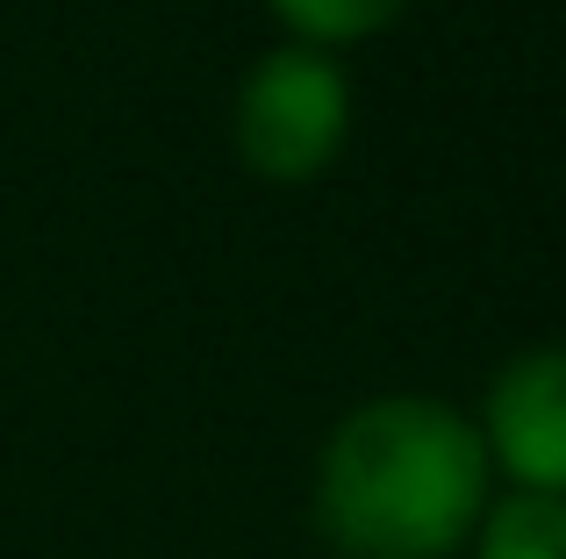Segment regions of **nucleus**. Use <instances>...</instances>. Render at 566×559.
I'll use <instances>...</instances> for the list:
<instances>
[{
	"instance_id": "nucleus-1",
	"label": "nucleus",
	"mask_w": 566,
	"mask_h": 559,
	"mask_svg": "<svg viewBox=\"0 0 566 559\" xmlns=\"http://www.w3.org/2000/svg\"><path fill=\"white\" fill-rule=\"evenodd\" d=\"M488 445L438 394L352 409L316 460V531L345 559H444L488 509Z\"/></svg>"
},
{
	"instance_id": "nucleus-2",
	"label": "nucleus",
	"mask_w": 566,
	"mask_h": 559,
	"mask_svg": "<svg viewBox=\"0 0 566 559\" xmlns=\"http://www.w3.org/2000/svg\"><path fill=\"white\" fill-rule=\"evenodd\" d=\"M352 129V86L331 51L280 43L237 86V151L259 180L302 187L345 151Z\"/></svg>"
},
{
	"instance_id": "nucleus-3",
	"label": "nucleus",
	"mask_w": 566,
	"mask_h": 559,
	"mask_svg": "<svg viewBox=\"0 0 566 559\" xmlns=\"http://www.w3.org/2000/svg\"><path fill=\"white\" fill-rule=\"evenodd\" d=\"M473 431L488 445V466H502L524 495H566V345L516 351L495 373Z\"/></svg>"
},
{
	"instance_id": "nucleus-4",
	"label": "nucleus",
	"mask_w": 566,
	"mask_h": 559,
	"mask_svg": "<svg viewBox=\"0 0 566 559\" xmlns=\"http://www.w3.org/2000/svg\"><path fill=\"white\" fill-rule=\"evenodd\" d=\"M473 559H566V495H502L473 524Z\"/></svg>"
},
{
	"instance_id": "nucleus-5",
	"label": "nucleus",
	"mask_w": 566,
	"mask_h": 559,
	"mask_svg": "<svg viewBox=\"0 0 566 559\" xmlns=\"http://www.w3.org/2000/svg\"><path fill=\"white\" fill-rule=\"evenodd\" d=\"M265 8H273L308 51H337V43H359V36H374V29H387L409 0H265Z\"/></svg>"
}]
</instances>
